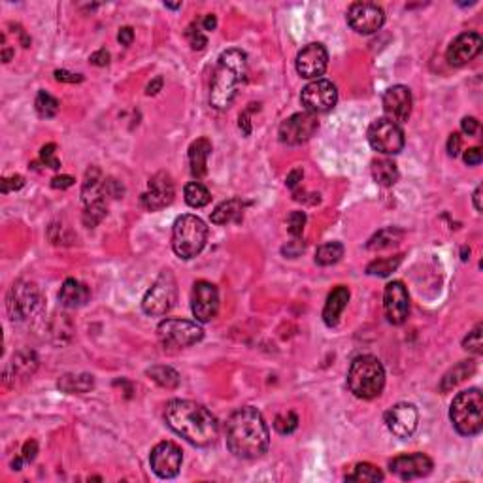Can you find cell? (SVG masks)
Returning a JSON list of instances; mask_svg holds the SVG:
<instances>
[{"instance_id": "obj_20", "label": "cell", "mask_w": 483, "mask_h": 483, "mask_svg": "<svg viewBox=\"0 0 483 483\" xmlns=\"http://www.w3.org/2000/svg\"><path fill=\"white\" fill-rule=\"evenodd\" d=\"M483 47V40L478 32H462L449 44L446 52V59L451 67H464L470 60L480 55Z\"/></svg>"}, {"instance_id": "obj_48", "label": "cell", "mask_w": 483, "mask_h": 483, "mask_svg": "<svg viewBox=\"0 0 483 483\" xmlns=\"http://www.w3.org/2000/svg\"><path fill=\"white\" fill-rule=\"evenodd\" d=\"M461 148H462L461 134L459 133L449 134V138H447V153H449V157L459 155V153H461Z\"/></svg>"}, {"instance_id": "obj_46", "label": "cell", "mask_w": 483, "mask_h": 483, "mask_svg": "<svg viewBox=\"0 0 483 483\" xmlns=\"http://www.w3.org/2000/svg\"><path fill=\"white\" fill-rule=\"evenodd\" d=\"M253 110H259V104H249V108H245L244 112L240 113V120H238V126H240V131L247 136V134H251V112Z\"/></svg>"}, {"instance_id": "obj_19", "label": "cell", "mask_w": 483, "mask_h": 483, "mask_svg": "<svg viewBox=\"0 0 483 483\" xmlns=\"http://www.w3.org/2000/svg\"><path fill=\"white\" fill-rule=\"evenodd\" d=\"M383 310H385V317L389 323L393 325L406 323L409 313V297L404 283L398 280L387 283L383 291Z\"/></svg>"}, {"instance_id": "obj_31", "label": "cell", "mask_w": 483, "mask_h": 483, "mask_svg": "<svg viewBox=\"0 0 483 483\" xmlns=\"http://www.w3.org/2000/svg\"><path fill=\"white\" fill-rule=\"evenodd\" d=\"M402 238H404V231L396 229V227H385V229L378 231L370 240H368L366 247L372 249V251L387 249V247H393V245L398 244Z\"/></svg>"}, {"instance_id": "obj_2", "label": "cell", "mask_w": 483, "mask_h": 483, "mask_svg": "<svg viewBox=\"0 0 483 483\" xmlns=\"http://www.w3.org/2000/svg\"><path fill=\"white\" fill-rule=\"evenodd\" d=\"M164 421L172 431L199 447L212 446L219 434L216 416L193 401H170L164 406Z\"/></svg>"}, {"instance_id": "obj_40", "label": "cell", "mask_w": 483, "mask_h": 483, "mask_svg": "<svg viewBox=\"0 0 483 483\" xmlns=\"http://www.w3.org/2000/svg\"><path fill=\"white\" fill-rule=\"evenodd\" d=\"M298 427V417L295 412H287V414H280L274 419V429L280 434H291V432L297 431Z\"/></svg>"}, {"instance_id": "obj_3", "label": "cell", "mask_w": 483, "mask_h": 483, "mask_svg": "<svg viewBox=\"0 0 483 483\" xmlns=\"http://www.w3.org/2000/svg\"><path fill=\"white\" fill-rule=\"evenodd\" d=\"M247 74V55L242 49H227L219 55L210 83V104L227 110L238 97Z\"/></svg>"}, {"instance_id": "obj_8", "label": "cell", "mask_w": 483, "mask_h": 483, "mask_svg": "<svg viewBox=\"0 0 483 483\" xmlns=\"http://www.w3.org/2000/svg\"><path fill=\"white\" fill-rule=\"evenodd\" d=\"M6 308L10 319L25 321L36 315L42 308V295L34 283L19 280L12 285V289L8 293Z\"/></svg>"}, {"instance_id": "obj_61", "label": "cell", "mask_w": 483, "mask_h": 483, "mask_svg": "<svg viewBox=\"0 0 483 483\" xmlns=\"http://www.w3.org/2000/svg\"><path fill=\"white\" fill-rule=\"evenodd\" d=\"M164 8H170V10H179L181 8V4H168V2H164Z\"/></svg>"}, {"instance_id": "obj_10", "label": "cell", "mask_w": 483, "mask_h": 483, "mask_svg": "<svg viewBox=\"0 0 483 483\" xmlns=\"http://www.w3.org/2000/svg\"><path fill=\"white\" fill-rule=\"evenodd\" d=\"M368 142H370L372 149L378 153L396 155L404 148L406 138H404V131L398 123L387 120V117H379V120L372 121V125L368 126Z\"/></svg>"}, {"instance_id": "obj_4", "label": "cell", "mask_w": 483, "mask_h": 483, "mask_svg": "<svg viewBox=\"0 0 483 483\" xmlns=\"http://www.w3.org/2000/svg\"><path fill=\"white\" fill-rule=\"evenodd\" d=\"M348 387L357 398L372 401L381 394L385 387V368L374 355L353 359L348 372Z\"/></svg>"}, {"instance_id": "obj_18", "label": "cell", "mask_w": 483, "mask_h": 483, "mask_svg": "<svg viewBox=\"0 0 483 483\" xmlns=\"http://www.w3.org/2000/svg\"><path fill=\"white\" fill-rule=\"evenodd\" d=\"M383 419H385L387 429L391 434H394L396 438L406 440L416 432L419 414H417V408L414 404L401 402V404H394L393 408L387 409Z\"/></svg>"}, {"instance_id": "obj_27", "label": "cell", "mask_w": 483, "mask_h": 483, "mask_svg": "<svg viewBox=\"0 0 483 483\" xmlns=\"http://www.w3.org/2000/svg\"><path fill=\"white\" fill-rule=\"evenodd\" d=\"M474 372H476V361H474V359L457 363L451 370H447L446 374H444V378L440 381V391H442V393L451 391V389H455L459 383H462L464 379L470 378Z\"/></svg>"}, {"instance_id": "obj_39", "label": "cell", "mask_w": 483, "mask_h": 483, "mask_svg": "<svg viewBox=\"0 0 483 483\" xmlns=\"http://www.w3.org/2000/svg\"><path fill=\"white\" fill-rule=\"evenodd\" d=\"M482 330H483V325L482 323H478L476 327L470 330L469 336L462 340V348H464L467 351H470V353H474V355H482L483 353Z\"/></svg>"}, {"instance_id": "obj_24", "label": "cell", "mask_w": 483, "mask_h": 483, "mask_svg": "<svg viewBox=\"0 0 483 483\" xmlns=\"http://www.w3.org/2000/svg\"><path fill=\"white\" fill-rule=\"evenodd\" d=\"M350 302V289L346 285H338L336 289L327 297L325 308H323V321L327 327H336L340 315L346 310V306Z\"/></svg>"}, {"instance_id": "obj_33", "label": "cell", "mask_w": 483, "mask_h": 483, "mask_svg": "<svg viewBox=\"0 0 483 483\" xmlns=\"http://www.w3.org/2000/svg\"><path fill=\"white\" fill-rule=\"evenodd\" d=\"M346 482H357V483L383 482V472H381L378 467L370 464V462H359L350 476H346Z\"/></svg>"}, {"instance_id": "obj_36", "label": "cell", "mask_w": 483, "mask_h": 483, "mask_svg": "<svg viewBox=\"0 0 483 483\" xmlns=\"http://www.w3.org/2000/svg\"><path fill=\"white\" fill-rule=\"evenodd\" d=\"M402 259H404V255H394V257H383V259L372 260L370 265L366 267V274L387 278V276L393 274L394 270L401 267Z\"/></svg>"}, {"instance_id": "obj_43", "label": "cell", "mask_w": 483, "mask_h": 483, "mask_svg": "<svg viewBox=\"0 0 483 483\" xmlns=\"http://www.w3.org/2000/svg\"><path fill=\"white\" fill-rule=\"evenodd\" d=\"M187 38H189V44H191V47L193 49H204L206 47V44H208V40H206V36L202 34V30L196 27L194 29V25H191L189 29H187Z\"/></svg>"}, {"instance_id": "obj_22", "label": "cell", "mask_w": 483, "mask_h": 483, "mask_svg": "<svg viewBox=\"0 0 483 483\" xmlns=\"http://www.w3.org/2000/svg\"><path fill=\"white\" fill-rule=\"evenodd\" d=\"M389 470L401 480H417L431 474L432 461L425 453L398 455L389 462Z\"/></svg>"}, {"instance_id": "obj_41", "label": "cell", "mask_w": 483, "mask_h": 483, "mask_svg": "<svg viewBox=\"0 0 483 483\" xmlns=\"http://www.w3.org/2000/svg\"><path fill=\"white\" fill-rule=\"evenodd\" d=\"M304 227H306V214L304 212H300V210L291 212L289 217H287V231H289L291 236H295V238L302 236Z\"/></svg>"}, {"instance_id": "obj_50", "label": "cell", "mask_w": 483, "mask_h": 483, "mask_svg": "<svg viewBox=\"0 0 483 483\" xmlns=\"http://www.w3.org/2000/svg\"><path fill=\"white\" fill-rule=\"evenodd\" d=\"M462 161L469 164V166H478L483 161L482 149L480 148H470L462 153Z\"/></svg>"}, {"instance_id": "obj_37", "label": "cell", "mask_w": 483, "mask_h": 483, "mask_svg": "<svg viewBox=\"0 0 483 483\" xmlns=\"http://www.w3.org/2000/svg\"><path fill=\"white\" fill-rule=\"evenodd\" d=\"M59 100L55 97H52L49 93L45 91H38L36 100H34V110L42 117V120H52L59 112Z\"/></svg>"}, {"instance_id": "obj_9", "label": "cell", "mask_w": 483, "mask_h": 483, "mask_svg": "<svg viewBox=\"0 0 483 483\" xmlns=\"http://www.w3.org/2000/svg\"><path fill=\"white\" fill-rule=\"evenodd\" d=\"M157 335L164 348H189L199 344L204 338V330L196 321L187 319H164L157 327Z\"/></svg>"}, {"instance_id": "obj_38", "label": "cell", "mask_w": 483, "mask_h": 483, "mask_svg": "<svg viewBox=\"0 0 483 483\" xmlns=\"http://www.w3.org/2000/svg\"><path fill=\"white\" fill-rule=\"evenodd\" d=\"M108 214V206H106V201L100 202H91V204H85V212H83V225L85 227H97L102 219Z\"/></svg>"}, {"instance_id": "obj_26", "label": "cell", "mask_w": 483, "mask_h": 483, "mask_svg": "<svg viewBox=\"0 0 483 483\" xmlns=\"http://www.w3.org/2000/svg\"><path fill=\"white\" fill-rule=\"evenodd\" d=\"M212 153V142L208 138H199L189 146V164L191 174L201 179L208 174V157Z\"/></svg>"}, {"instance_id": "obj_51", "label": "cell", "mask_w": 483, "mask_h": 483, "mask_svg": "<svg viewBox=\"0 0 483 483\" xmlns=\"http://www.w3.org/2000/svg\"><path fill=\"white\" fill-rule=\"evenodd\" d=\"M36 455H38V444L34 442V440H27L21 451V457L25 459V462H32L34 459H36Z\"/></svg>"}, {"instance_id": "obj_34", "label": "cell", "mask_w": 483, "mask_h": 483, "mask_svg": "<svg viewBox=\"0 0 483 483\" xmlns=\"http://www.w3.org/2000/svg\"><path fill=\"white\" fill-rule=\"evenodd\" d=\"M146 374L155 381L157 385L164 387V389H176L179 385V374L170 366H161V364L151 366Z\"/></svg>"}, {"instance_id": "obj_45", "label": "cell", "mask_w": 483, "mask_h": 483, "mask_svg": "<svg viewBox=\"0 0 483 483\" xmlns=\"http://www.w3.org/2000/svg\"><path fill=\"white\" fill-rule=\"evenodd\" d=\"M25 186V178L19 176V174H14V176H8V178L2 179V193H12V191H17Z\"/></svg>"}, {"instance_id": "obj_62", "label": "cell", "mask_w": 483, "mask_h": 483, "mask_svg": "<svg viewBox=\"0 0 483 483\" xmlns=\"http://www.w3.org/2000/svg\"><path fill=\"white\" fill-rule=\"evenodd\" d=\"M469 255H470V249H467V247H462V257H461V259L467 260V259H469Z\"/></svg>"}, {"instance_id": "obj_59", "label": "cell", "mask_w": 483, "mask_h": 483, "mask_svg": "<svg viewBox=\"0 0 483 483\" xmlns=\"http://www.w3.org/2000/svg\"><path fill=\"white\" fill-rule=\"evenodd\" d=\"M474 208H476V212H482V186L476 187V191H474Z\"/></svg>"}, {"instance_id": "obj_32", "label": "cell", "mask_w": 483, "mask_h": 483, "mask_svg": "<svg viewBox=\"0 0 483 483\" xmlns=\"http://www.w3.org/2000/svg\"><path fill=\"white\" fill-rule=\"evenodd\" d=\"M183 196H186V202L191 206V208H204L208 206L210 201H212V194L206 187L202 186L201 181H191L187 183L186 189H183Z\"/></svg>"}, {"instance_id": "obj_7", "label": "cell", "mask_w": 483, "mask_h": 483, "mask_svg": "<svg viewBox=\"0 0 483 483\" xmlns=\"http://www.w3.org/2000/svg\"><path fill=\"white\" fill-rule=\"evenodd\" d=\"M176 302H178V282L170 270H163L155 283L144 295L142 310L146 315L161 317L170 312Z\"/></svg>"}, {"instance_id": "obj_29", "label": "cell", "mask_w": 483, "mask_h": 483, "mask_svg": "<svg viewBox=\"0 0 483 483\" xmlns=\"http://www.w3.org/2000/svg\"><path fill=\"white\" fill-rule=\"evenodd\" d=\"M245 204L240 199H231V201L221 202L214 212H212V223L227 225L232 221H238L244 214Z\"/></svg>"}, {"instance_id": "obj_35", "label": "cell", "mask_w": 483, "mask_h": 483, "mask_svg": "<svg viewBox=\"0 0 483 483\" xmlns=\"http://www.w3.org/2000/svg\"><path fill=\"white\" fill-rule=\"evenodd\" d=\"M344 257V245L340 242H328L317 247L315 251V262L319 267H333Z\"/></svg>"}, {"instance_id": "obj_28", "label": "cell", "mask_w": 483, "mask_h": 483, "mask_svg": "<svg viewBox=\"0 0 483 483\" xmlns=\"http://www.w3.org/2000/svg\"><path fill=\"white\" fill-rule=\"evenodd\" d=\"M57 387L63 393L85 394L95 387V378L91 374H78V376L76 374H65L57 381Z\"/></svg>"}, {"instance_id": "obj_15", "label": "cell", "mask_w": 483, "mask_h": 483, "mask_svg": "<svg viewBox=\"0 0 483 483\" xmlns=\"http://www.w3.org/2000/svg\"><path fill=\"white\" fill-rule=\"evenodd\" d=\"M191 310L199 323H210L219 312V291L214 283L201 280L194 282L191 293Z\"/></svg>"}, {"instance_id": "obj_60", "label": "cell", "mask_w": 483, "mask_h": 483, "mask_svg": "<svg viewBox=\"0 0 483 483\" xmlns=\"http://www.w3.org/2000/svg\"><path fill=\"white\" fill-rule=\"evenodd\" d=\"M12 55H14V52H12V49H8V47H4V52H2V60L8 63V60L12 59Z\"/></svg>"}, {"instance_id": "obj_44", "label": "cell", "mask_w": 483, "mask_h": 483, "mask_svg": "<svg viewBox=\"0 0 483 483\" xmlns=\"http://www.w3.org/2000/svg\"><path fill=\"white\" fill-rule=\"evenodd\" d=\"M125 193V189L121 186V181L113 178H106L104 179V194L106 196H112V199H121Z\"/></svg>"}, {"instance_id": "obj_42", "label": "cell", "mask_w": 483, "mask_h": 483, "mask_svg": "<svg viewBox=\"0 0 483 483\" xmlns=\"http://www.w3.org/2000/svg\"><path fill=\"white\" fill-rule=\"evenodd\" d=\"M40 159L45 166H49L53 170H60V161L57 159V146L55 144H45L44 148L40 149Z\"/></svg>"}, {"instance_id": "obj_49", "label": "cell", "mask_w": 483, "mask_h": 483, "mask_svg": "<svg viewBox=\"0 0 483 483\" xmlns=\"http://www.w3.org/2000/svg\"><path fill=\"white\" fill-rule=\"evenodd\" d=\"M55 80L60 83H82L83 76L74 74V72H68V70H55Z\"/></svg>"}, {"instance_id": "obj_58", "label": "cell", "mask_w": 483, "mask_h": 483, "mask_svg": "<svg viewBox=\"0 0 483 483\" xmlns=\"http://www.w3.org/2000/svg\"><path fill=\"white\" fill-rule=\"evenodd\" d=\"M217 27V19L214 14H208L206 17H204V21H202V29L204 30H214Z\"/></svg>"}, {"instance_id": "obj_23", "label": "cell", "mask_w": 483, "mask_h": 483, "mask_svg": "<svg viewBox=\"0 0 483 483\" xmlns=\"http://www.w3.org/2000/svg\"><path fill=\"white\" fill-rule=\"evenodd\" d=\"M38 357L34 351L21 350L15 353L12 361L4 368V383L8 387H15L17 383H23L36 372Z\"/></svg>"}, {"instance_id": "obj_16", "label": "cell", "mask_w": 483, "mask_h": 483, "mask_svg": "<svg viewBox=\"0 0 483 483\" xmlns=\"http://www.w3.org/2000/svg\"><path fill=\"white\" fill-rule=\"evenodd\" d=\"M174 196H176V189H174V181H172L170 174L157 172L155 176L149 178L148 191L142 194L140 202L142 206L149 210V212H157V210L170 206Z\"/></svg>"}, {"instance_id": "obj_13", "label": "cell", "mask_w": 483, "mask_h": 483, "mask_svg": "<svg viewBox=\"0 0 483 483\" xmlns=\"http://www.w3.org/2000/svg\"><path fill=\"white\" fill-rule=\"evenodd\" d=\"M346 17L348 25L359 34H374L385 23V12L374 2H353Z\"/></svg>"}, {"instance_id": "obj_11", "label": "cell", "mask_w": 483, "mask_h": 483, "mask_svg": "<svg viewBox=\"0 0 483 483\" xmlns=\"http://www.w3.org/2000/svg\"><path fill=\"white\" fill-rule=\"evenodd\" d=\"M319 128V121L315 117V113L310 112H298L293 113L291 117L283 121L278 131L280 142L287 146H300L312 138L313 134Z\"/></svg>"}, {"instance_id": "obj_25", "label": "cell", "mask_w": 483, "mask_h": 483, "mask_svg": "<svg viewBox=\"0 0 483 483\" xmlns=\"http://www.w3.org/2000/svg\"><path fill=\"white\" fill-rule=\"evenodd\" d=\"M89 297V287H87L85 283L74 280V278H68L67 282L63 283V287H60L59 291L60 306H65L68 310L82 308L83 304H87Z\"/></svg>"}, {"instance_id": "obj_57", "label": "cell", "mask_w": 483, "mask_h": 483, "mask_svg": "<svg viewBox=\"0 0 483 483\" xmlns=\"http://www.w3.org/2000/svg\"><path fill=\"white\" fill-rule=\"evenodd\" d=\"M161 89H163V78H155V80L146 87V95L153 97V95H157Z\"/></svg>"}, {"instance_id": "obj_6", "label": "cell", "mask_w": 483, "mask_h": 483, "mask_svg": "<svg viewBox=\"0 0 483 483\" xmlns=\"http://www.w3.org/2000/svg\"><path fill=\"white\" fill-rule=\"evenodd\" d=\"M208 242V227L201 217L179 216L172 227V249L179 259H193Z\"/></svg>"}, {"instance_id": "obj_14", "label": "cell", "mask_w": 483, "mask_h": 483, "mask_svg": "<svg viewBox=\"0 0 483 483\" xmlns=\"http://www.w3.org/2000/svg\"><path fill=\"white\" fill-rule=\"evenodd\" d=\"M183 462V453L178 444L174 442H161L151 449L149 455V464L151 470L155 472L161 480H172L179 474Z\"/></svg>"}, {"instance_id": "obj_12", "label": "cell", "mask_w": 483, "mask_h": 483, "mask_svg": "<svg viewBox=\"0 0 483 483\" xmlns=\"http://www.w3.org/2000/svg\"><path fill=\"white\" fill-rule=\"evenodd\" d=\"M302 106L306 112L310 113H325L333 110L338 102V89L333 82L328 80H313L306 85L300 95Z\"/></svg>"}, {"instance_id": "obj_54", "label": "cell", "mask_w": 483, "mask_h": 483, "mask_svg": "<svg viewBox=\"0 0 483 483\" xmlns=\"http://www.w3.org/2000/svg\"><path fill=\"white\" fill-rule=\"evenodd\" d=\"M89 60L91 65H95V67H106L110 63V53L106 52V49H98V52L91 55Z\"/></svg>"}, {"instance_id": "obj_55", "label": "cell", "mask_w": 483, "mask_h": 483, "mask_svg": "<svg viewBox=\"0 0 483 483\" xmlns=\"http://www.w3.org/2000/svg\"><path fill=\"white\" fill-rule=\"evenodd\" d=\"M302 176H304V172H302V168H295V170H291L289 174H287V187L289 189H295V187L302 181Z\"/></svg>"}, {"instance_id": "obj_53", "label": "cell", "mask_w": 483, "mask_h": 483, "mask_svg": "<svg viewBox=\"0 0 483 483\" xmlns=\"http://www.w3.org/2000/svg\"><path fill=\"white\" fill-rule=\"evenodd\" d=\"M76 183V179L72 176H67V174H60V176H55L52 179V187L53 189H68Z\"/></svg>"}, {"instance_id": "obj_5", "label": "cell", "mask_w": 483, "mask_h": 483, "mask_svg": "<svg viewBox=\"0 0 483 483\" xmlns=\"http://www.w3.org/2000/svg\"><path fill=\"white\" fill-rule=\"evenodd\" d=\"M449 419L461 436H476L483 429V394L478 387L457 394L449 408Z\"/></svg>"}, {"instance_id": "obj_47", "label": "cell", "mask_w": 483, "mask_h": 483, "mask_svg": "<svg viewBox=\"0 0 483 483\" xmlns=\"http://www.w3.org/2000/svg\"><path fill=\"white\" fill-rule=\"evenodd\" d=\"M304 247H306L304 240L295 238V240H291L287 245H283L282 253L283 255H287V257H291V259H295V257H298L300 253L304 251Z\"/></svg>"}, {"instance_id": "obj_21", "label": "cell", "mask_w": 483, "mask_h": 483, "mask_svg": "<svg viewBox=\"0 0 483 483\" xmlns=\"http://www.w3.org/2000/svg\"><path fill=\"white\" fill-rule=\"evenodd\" d=\"M381 104H383L387 120L394 121V123L408 121V117L412 115V106H414L412 91L406 85H393L383 93Z\"/></svg>"}, {"instance_id": "obj_56", "label": "cell", "mask_w": 483, "mask_h": 483, "mask_svg": "<svg viewBox=\"0 0 483 483\" xmlns=\"http://www.w3.org/2000/svg\"><path fill=\"white\" fill-rule=\"evenodd\" d=\"M117 40H120V42L123 45H131V44H133V40H134L133 27H123V29H120Z\"/></svg>"}, {"instance_id": "obj_52", "label": "cell", "mask_w": 483, "mask_h": 483, "mask_svg": "<svg viewBox=\"0 0 483 483\" xmlns=\"http://www.w3.org/2000/svg\"><path fill=\"white\" fill-rule=\"evenodd\" d=\"M461 131L467 136H474V134L480 131V121L476 120V117H464V120L461 121Z\"/></svg>"}, {"instance_id": "obj_30", "label": "cell", "mask_w": 483, "mask_h": 483, "mask_svg": "<svg viewBox=\"0 0 483 483\" xmlns=\"http://www.w3.org/2000/svg\"><path fill=\"white\" fill-rule=\"evenodd\" d=\"M372 178L381 187H393L398 181V168L391 159H376L372 163Z\"/></svg>"}, {"instance_id": "obj_17", "label": "cell", "mask_w": 483, "mask_h": 483, "mask_svg": "<svg viewBox=\"0 0 483 483\" xmlns=\"http://www.w3.org/2000/svg\"><path fill=\"white\" fill-rule=\"evenodd\" d=\"M297 72L306 80H319L328 67L327 47L319 42L304 45L297 55Z\"/></svg>"}, {"instance_id": "obj_1", "label": "cell", "mask_w": 483, "mask_h": 483, "mask_svg": "<svg viewBox=\"0 0 483 483\" xmlns=\"http://www.w3.org/2000/svg\"><path fill=\"white\" fill-rule=\"evenodd\" d=\"M225 440L231 453L238 459H259L268 451L270 431L259 409L244 406L229 417Z\"/></svg>"}]
</instances>
